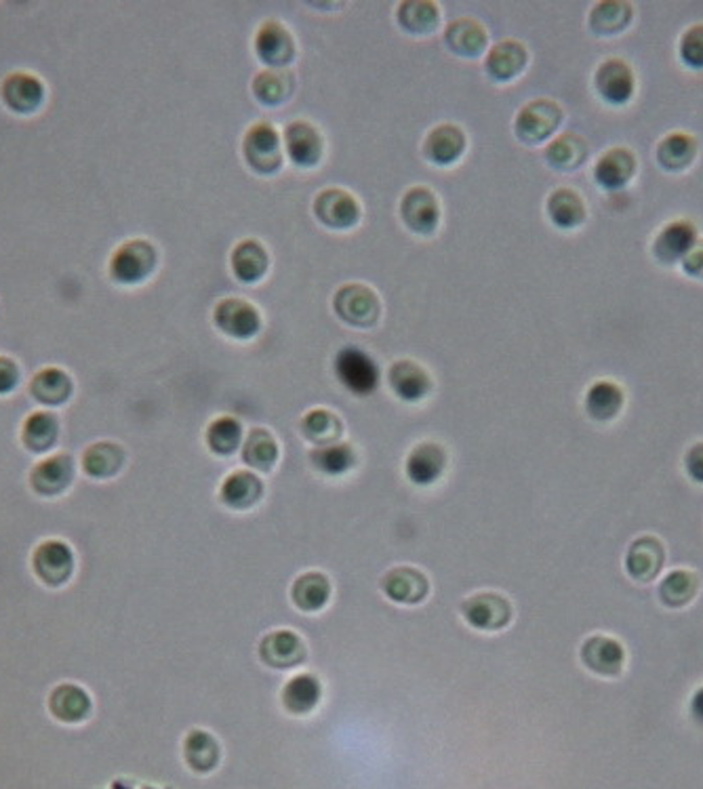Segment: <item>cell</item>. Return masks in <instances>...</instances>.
<instances>
[{
  "label": "cell",
  "mask_w": 703,
  "mask_h": 789,
  "mask_svg": "<svg viewBox=\"0 0 703 789\" xmlns=\"http://www.w3.org/2000/svg\"><path fill=\"white\" fill-rule=\"evenodd\" d=\"M159 255L152 243L135 238L123 243L110 259V276L119 284H139L157 270Z\"/></svg>",
  "instance_id": "cell-7"
},
{
  "label": "cell",
  "mask_w": 703,
  "mask_h": 789,
  "mask_svg": "<svg viewBox=\"0 0 703 789\" xmlns=\"http://www.w3.org/2000/svg\"><path fill=\"white\" fill-rule=\"evenodd\" d=\"M445 45L451 53L459 58H479L486 51L489 32L472 17H459L451 22L445 30Z\"/></svg>",
  "instance_id": "cell-33"
},
{
  "label": "cell",
  "mask_w": 703,
  "mask_h": 789,
  "mask_svg": "<svg viewBox=\"0 0 703 789\" xmlns=\"http://www.w3.org/2000/svg\"><path fill=\"white\" fill-rule=\"evenodd\" d=\"M639 160L630 148H610L594 164V182L607 192L624 189L637 175Z\"/></svg>",
  "instance_id": "cell-27"
},
{
  "label": "cell",
  "mask_w": 703,
  "mask_h": 789,
  "mask_svg": "<svg viewBox=\"0 0 703 789\" xmlns=\"http://www.w3.org/2000/svg\"><path fill=\"white\" fill-rule=\"evenodd\" d=\"M398 26L411 36H428L441 24V7L432 0H405L396 9Z\"/></svg>",
  "instance_id": "cell-44"
},
{
  "label": "cell",
  "mask_w": 703,
  "mask_h": 789,
  "mask_svg": "<svg viewBox=\"0 0 703 789\" xmlns=\"http://www.w3.org/2000/svg\"><path fill=\"white\" fill-rule=\"evenodd\" d=\"M283 148V137L272 123H256L243 137L245 162L259 175H274L281 171L285 160Z\"/></svg>",
  "instance_id": "cell-4"
},
{
  "label": "cell",
  "mask_w": 703,
  "mask_h": 789,
  "mask_svg": "<svg viewBox=\"0 0 703 789\" xmlns=\"http://www.w3.org/2000/svg\"><path fill=\"white\" fill-rule=\"evenodd\" d=\"M594 87L610 106H626L637 94V76L630 63L610 58L594 74Z\"/></svg>",
  "instance_id": "cell-16"
},
{
  "label": "cell",
  "mask_w": 703,
  "mask_h": 789,
  "mask_svg": "<svg viewBox=\"0 0 703 789\" xmlns=\"http://www.w3.org/2000/svg\"><path fill=\"white\" fill-rule=\"evenodd\" d=\"M310 466L322 476H346L358 466V453L350 442H335L310 451Z\"/></svg>",
  "instance_id": "cell-45"
},
{
  "label": "cell",
  "mask_w": 703,
  "mask_h": 789,
  "mask_svg": "<svg viewBox=\"0 0 703 789\" xmlns=\"http://www.w3.org/2000/svg\"><path fill=\"white\" fill-rule=\"evenodd\" d=\"M288 599L297 611L306 615H317L333 600V581L322 570H306L297 575L291 583Z\"/></svg>",
  "instance_id": "cell-18"
},
{
  "label": "cell",
  "mask_w": 703,
  "mask_h": 789,
  "mask_svg": "<svg viewBox=\"0 0 703 789\" xmlns=\"http://www.w3.org/2000/svg\"><path fill=\"white\" fill-rule=\"evenodd\" d=\"M698 243V227L689 220H674L666 223L653 241V255L659 263L674 266L682 259Z\"/></svg>",
  "instance_id": "cell-24"
},
{
  "label": "cell",
  "mask_w": 703,
  "mask_h": 789,
  "mask_svg": "<svg viewBox=\"0 0 703 789\" xmlns=\"http://www.w3.org/2000/svg\"><path fill=\"white\" fill-rule=\"evenodd\" d=\"M74 480V461L65 453H55L40 459L30 472V486L40 497H58L70 489Z\"/></svg>",
  "instance_id": "cell-22"
},
{
  "label": "cell",
  "mask_w": 703,
  "mask_h": 789,
  "mask_svg": "<svg viewBox=\"0 0 703 789\" xmlns=\"http://www.w3.org/2000/svg\"><path fill=\"white\" fill-rule=\"evenodd\" d=\"M545 211L550 221L560 230H576L588 218L583 198L571 188L554 189L547 196Z\"/></svg>",
  "instance_id": "cell-43"
},
{
  "label": "cell",
  "mask_w": 703,
  "mask_h": 789,
  "mask_svg": "<svg viewBox=\"0 0 703 789\" xmlns=\"http://www.w3.org/2000/svg\"><path fill=\"white\" fill-rule=\"evenodd\" d=\"M360 205L348 189L326 188L314 198V215L329 230H350L360 221Z\"/></svg>",
  "instance_id": "cell-15"
},
{
  "label": "cell",
  "mask_w": 703,
  "mask_h": 789,
  "mask_svg": "<svg viewBox=\"0 0 703 789\" xmlns=\"http://www.w3.org/2000/svg\"><path fill=\"white\" fill-rule=\"evenodd\" d=\"M20 383V367L15 360L0 356V396L11 394Z\"/></svg>",
  "instance_id": "cell-49"
},
{
  "label": "cell",
  "mask_w": 703,
  "mask_h": 789,
  "mask_svg": "<svg viewBox=\"0 0 703 789\" xmlns=\"http://www.w3.org/2000/svg\"><path fill=\"white\" fill-rule=\"evenodd\" d=\"M335 378L354 394V396H371L378 392L382 383V373L378 362L360 347H342L335 356Z\"/></svg>",
  "instance_id": "cell-3"
},
{
  "label": "cell",
  "mask_w": 703,
  "mask_h": 789,
  "mask_svg": "<svg viewBox=\"0 0 703 789\" xmlns=\"http://www.w3.org/2000/svg\"><path fill=\"white\" fill-rule=\"evenodd\" d=\"M700 592V577L693 570L676 568L668 572L657 588L659 602L668 608H684L689 606Z\"/></svg>",
  "instance_id": "cell-47"
},
{
  "label": "cell",
  "mask_w": 703,
  "mask_h": 789,
  "mask_svg": "<svg viewBox=\"0 0 703 789\" xmlns=\"http://www.w3.org/2000/svg\"><path fill=\"white\" fill-rule=\"evenodd\" d=\"M695 157H698V141L693 135L682 131H674L670 135H666L655 150L659 167L668 173L687 171L693 164Z\"/></svg>",
  "instance_id": "cell-39"
},
{
  "label": "cell",
  "mask_w": 703,
  "mask_h": 789,
  "mask_svg": "<svg viewBox=\"0 0 703 789\" xmlns=\"http://www.w3.org/2000/svg\"><path fill=\"white\" fill-rule=\"evenodd\" d=\"M254 47L259 62L266 63L268 67H287L297 53L293 34L276 20H268L257 28Z\"/></svg>",
  "instance_id": "cell-14"
},
{
  "label": "cell",
  "mask_w": 703,
  "mask_h": 789,
  "mask_svg": "<svg viewBox=\"0 0 703 789\" xmlns=\"http://www.w3.org/2000/svg\"><path fill=\"white\" fill-rule=\"evenodd\" d=\"M664 565H666V547L657 537H639L628 547L626 570L639 583L655 581Z\"/></svg>",
  "instance_id": "cell-23"
},
{
  "label": "cell",
  "mask_w": 703,
  "mask_h": 789,
  "mask_svg": "<svg viewBox=\"0 0 703 789\" xmlns=\"http://www.w3.org/2000/svg\"><path fill=\"white\" fill-rule=\"evenodd\" d=\"M461 619L472 628V630L482 631V633H495V631H504L510 628L514 621V606L510 599L486 590V592H477L472 596L461 602L459 606Z\"/></svg>",
  "instance_id": "cell-1"
},
{
  "label": "cell",
  "mask_w": 703,
  "mask_h": 789,
  "mask_svg": "<svg viewBox=\"0 0 703 789\" xmlns=\"http://www.w3.org/2000/svg\"><path fill=\"white\" fill-rule=\"evenodd\" d=\"M684 470L689 478L698 484H703V442H695L684 455Z\"/></svg>",
  "instance_id": "cell-50"
},
{
  "label": "cell",
  "mask_w": 703,
  "mask_h": 789,
  "mask_svg": "<svg viewBox=\"0 0 703 789\" xmlns=\"http://www.w3.org/2000/svg\"><path fill=\"white\" fill-rule=\"evenodd\" d=\"M380 590L385 599L398 606H419L430 599L432 583L421 568L398 565L387 568L380 579Z\"/></svg>",
  "instance_id": "cell-8"
},
{
  "label": "cell",
  "mask_w": 703,
  "mask_h": 789,
  "mask_svg": "<svg viewBox=\"0 0 703 789\" xmlns=\"http://www.w3.org/2000/svg\"><path fill=\"white\" fill-rule=\"evenodd\" d=\"M74 552L62 539H49L36 545L33 570L36 579L47 588H62L74 575Z\"/></svg>",
  "instance_id": "cell-9"
},
{
  "label": "cell",
  "mask_w": 703,
  "mask_h": 789,
  "mask_svg": "<svg viewBox=\"0 0 703 789\" xmlns=\"http://www.w3.org/2000/svg\"><path fill=\"white\" fill-rule=\"evenodd\" d=\"M678 58L691 70H703V24H695L680 36Z\"/></svg>",
  "instance_id": "cell-48"
},
{
  "label": "cell",
  "mask_w": 703,
  "mask_h": 789,
  "mask_svg": "<svg viewBox=\"0 0 703 789\" xmlns=\"http://www.w3.org/2000/svg\"><path fill=\"white\" fill-rule=\"evenodd\" d=\"M682 272L687 276L703 281V241H698L695 247L682 259Z\"/></svg>",
  "instance_id": "cell-51"
},
{
  "label": "cell",
  "mask_w": 703,
  "mask_h": 789,
  "mask_svg": "<svg viewBox=\"0 0 703 789\" xmlns=\"http://www.w3.org/2000/svg\"><path fill=\"white\" fill-rule=\"evenodd\" d=\"M251 89L259 103L276 108L287 103L293 97L297 89V78L288 67H266L257 72Z\"/></svg>",
  "instance_id": "cell-35"
},
{
  "label": "cell",
  "mask_w": 703,
  "mask_h": 789,
  "mask_svg": "<svg viewBox=\"0 0 703 789\" xmlns=\"http://www.w3.org/2000/svg\"><path fill=\"white\" fill-rule=\"evenodd\" d=\"M441 200L432 189L416 186L405 192L400 200V218L411 232L421 236L434 234L441 225Z\"/></svg>",
  "instance_id": "cell-11"
},
{
  "label": "cell",
  "mask_w": 703,
  "mask_h": 789,
  "mask_svg": "<svg viewBox=\"0 0 703 789\" xmlns=\"http://www.w3.org/2000/svg\"><path fill=\"white\" fill-rule=\"evenodd\" d=\"M590 157V146L588 141L579 135V133H560L558 137H554L547 148H545V160L552 169L563 171V173H571L577 171L579 167H583V162Z\"/></svg>",
  "instance_id": "cell-37"
},
{
  "label": "cell",
  "mask_w": 703,
  "mask_h": 789,
  "mask_svg": "<svg viewBox=\"0 0 703 789\" xmlns=\"http://www.w3.org/2000/svg\"><path fill=\"white\" fill-rule=\"evenodd\" d=\"M47 705H49L51 716L62 725H81V723L89 720V716L94 712L91 694L74 682L58 685L49 693Z\"/></svg>",
  "instance_id": "cell-25"
},
{
  "label": "cell",
  "mask_w": 703,
  "mask_h": 789,
  "mask_svg": "<svg viewBox=\"0 0 703 789\" xmlns=\"http://www.w3.org/2000/svg\"><path fill=\"white\" fill-rule=\"evenodd\" d=\"M243 464L257 473L274 472L281 461V444L266 428H254L240 446Z\"/></svg>",
  "instance_id": "cell-31"
},
{
  "label": "cell",
  "mask_w": 703,
  "mask_h": 789,
  "mask_svg": "<svg viewBox=\"0 0 703 789\" xmlns=\"http://www.w3.org/2000/svg\"><path fill=\"white\" fill-rule=\"evenodd\" d=\"M283 146L288 160L301 169L317 167L324 155V139L319 128L308 121L288 123L283 135Z\"/></svg>",
  "instance_id": "cell-19"
},
{
  "label": "cell",
  "mask_w": 703,
  "mask_h": 789,
  "mask_svg": "<svg viewBox=\"0 0 703 789\" xmlns=\"http://www.w3.org/2000/svg\"><path fill=\"white\" fill-rule=\"evenodd\" d=\"M257 657L270 669L291 671L308 662V644L301 633L288 628L268 631L257 644Z\"/></svg>",
  "instance_id": "cell-6"
},
{
  "label": "cell",
  "mask_w": 703,
  "mask_h": 789,
  "mask_svg": "<svg viewBox=\"0 0 703 789\" xmlns=\"http://www.w3.org/2000/svg\"><path fill=\"white\" fill-rule=\"evenodd\" d=\"M529 63V51L518 40H502L489 49L484 70L495 83H510L525 72Z\"/></svg>",
  "instance_id": "cell-29"
},
{
  "label": "cell",
  "mask_w": 703,
  "mask_h": 789,
  "mask_svg": "<svg viewBox=\"0 0 703 789\" xmlns=\"http://www.w3.org/2000/svg\"><path fill=\"white\" fill-rule=\"evenodd\" d=\"M230 266L236 281L256 284L263 281L270 270V252L256 238H245L232 249Z\"/></svg>",
  "instance_id": "cell-32"
},
{
  "label": "cell",
  "mask_w": 703,
  "mask_h": 789,
  "mask_svg": "<svg viewBox=\"0 0 703 789\" xmlns=\"http://www.w3.org/2000/svg\"><path fill=\"white\" fill-rule=\"evenodd\" d=\"M125 461H127V453L121 444L99 441L87 446V451L83 453L81 466H83V472L87 473L89 478L108 480V478H114L116 473H121V470L125 468Z\"/></svg>",
  "instance_id": "cell-36"
},
{
  "label": "cell",
  "mask_w": 703,
  "mask_h": 789,
  "mask_svg": "<svg viewBox=\"0 0 703 789\" xmlns=\"http://www.w3.org/2000/svg\"><path fill=\"white\" fill-rule=\"evenodd\" d=\"M245 441L243 423L232 415L215 417L205 430V444L218 457H232Z\"/></svg>",
  "instance_id": "cell-46"
},
{
  "label": "cell",
  "mask_w": 703,
  "mask_h": 789,
  "mask_svg": "<svg viewBox=\"0 0 703 789\" xmlns=\"http://www.w3.org/2000/svg\"><path fill=\"white\" fill-rule=\"evenodd\" d=\"M468 137L464 128L451 123L434 126L423 139V157L439 167H448L464 157Z\"/></svg>",
  "instance_id": "cell-28"
},
{
  "label": "cell",
  "mask_w": 703,
  "mask_h": 789,
  "mask_svg": "<svg viewBox=\"0 0 703 789\" xmlns=\"http://www.w3.org/2000/svg\"><path fill=\"white\" fill-rule=\"evenodd\" d=\"M626 405L624 387L610 379H599L585 392V412L599 423H608L619 417Z\"/></svg>",
  "instance_id": "cell-34"
},
{
  "label": "cell",
  "mask_w": 703,
  "mask_h": 789,
  "mask_svg": "<svg viewBox=\"0 0 703 789\" xmlns=\"http://www.w3.org/2000/svg\"><path fill=\"white\" fill-rule=\"evenodd\" d=\"M299 432L306 441L317 446H329V444H335V442L342 441L344 436V421L337 412H333L331 409H310L304 417H301V423H299Z\"/></svg>",
  "instance_id": "cell-40"
},
{
  "label": "cell",
  "mask_w": 703,
  "mask_h": 789,
  "mask_svg": "<svg viewBox=\"0 0 703 789\" xmlns=\"http://www.w3.org/2000/svg\"><path fill=\"white\" fill-rule=\"evenodd\" d=\"M60 439V421L49 410H34L22 426V444L36 455L49 453Z\"/></svg>",
  "instance_id": "cell-42"
},
{
  "label": "cell",
  "mask_w": 703,
  "mask_h": 789,
  "mask_svg": "<svg viewBox=\"0 0 703 789\" xmlns=\"http://www.w3.org/2000/svg\"><path fill=\"white\" fill-rule=\"evenodd\" d=\"M72 392H74L72 379L58 367L40 369L30 381V394H33L34 400L45 407L64 405L70 400Z\"/></svg>",
  "instance_id": "cell-41"
},
{
  "label": "cell",
  "mask_w": 703,
  "mask_h": 789,
  "mask_svg": "<svg viewBox=\"0 0 703 789\" xmlns=\"http://www.w3.org/2000/svg\"><path fill=\"white\" fill-rule=\"evenodd\" d=\"M689 712H691V718L695 725L703 726V687H700L691 701H689Z\"/></svg>",
  "instance_id": "cell-52"
},
{
  "label": "cell",
  "mask_w": 703,
  "mask_h": 789,
  "mask_svg": "<svg viewBox=\"0 0 703 789\" xmlns=\"http://www.w3.org/2000/svg\"><path fill=\"white\" fill-rule=\"evenodd\" d=\"M322 703V682L319 676L301 671L291 676L281 689V705L293 718L312 716Z\"/></svg>",
  "instance_id": "cell-21"
},
{
  "label": "cell",
  "mask_w": 703,
  "mask_h": 789,
  "mask_svg": "<svg viewBox=\"0 0 703 789\" xmlns=\"http://www.w3.org/2000/svg\"><path fill=\"white\" fill-rule=\"evenodd\" d=\"M0 97L9 110L17 114H30L42 103L45 87L33 74L15 72L2 81Z\"/></svg>",
  "instance_id": "cell-30"
},
{
  "label": "cell",
  "mask_w": 703,
  "mask_h": 789,
  "mask_svg": "<svg viewBox=\"0 0 703 789\" xmlns=\"http://www.w3.org/2000/svg\"><path fill=\"white\" fill-rule=\"evenodd\" d=\"M213 322L225 337L247 342V340H254L259 333L261 315L256 306L247 299L225 297L213 310Z\"/></svg>",
  "instance_id": "cell-10"
},
{
  "label": "cell",
  "mask_w": 703,
  "mask_h": 789,
  "mask_svg": "<svg viewBox=\"0 0 703 789\" xmlns=\"http://www.w3.org/2000/svg\"><path fill=\"white\" fill-rule=\"evenodd\" d=\"M220 502L232 511H249L266 497V484L254 470H234L220 484Z\"/></svg>",
  "instance_id": "cell-20"
},
{
  "label": "cell",
  "mask_w": 703,
  "mask_h": 789,
  "mask_svg": "<svg viewBox=\"0 0 703 789\" xmlns=\"http://www.w3.org/2000/svg\"><path fill=\"white\" fill-rule=\"evenodd\" d=\"M337 318L356 329H371L382 316L380 295L362 283L344 284L333 297Z\"/></svg>",
  "instance_id": "cell-5"
},
{
  "label": "cell",
  "mask_w": 703,
  "mask_h": 789,
  "mask_svg": "<svg viewBox=\"0 0 703 789\" xmlns=\"http://www.w3.org/2000/svg\"><path fill=\"white\" fill-rule=\"evenodd\" d=\"M634 20V9L626 0H603L590 11V30L596 36H617L628 30Z\"/></svg>",
  "instance_id": "cell-38"
},
{
  "label": "cell",
  "mask_w": 703,
  "mask_h": 789,
  "mask_svg": "<svg viewBox=\"0 0 703 789\" xmlns=\"http://www.w3.org/2000/svg\"><path fill=\"white\" fill-rule=\"evenodd\" d=\"M563 108L547 97L531 99L520 108L514 121V133L522 144L540 146L563 125Z\"/></svg>",
  "instance_id": "cell-2"
},
{
  "label": "cell",
  "mask_w": 703,
  "mask_h": 789,
  "mask_svg": "<svg viewBox=\"0 0 703 789\" xmlns=\"http://www.w3.org/2000/svg\"><path fill=\"white\" fill-rule=\"evenodd\" d=\"M448 455L441 442L423 441L416 444L407 459L405 473L416 486H432L447 472Z\"/></svg>",
  "instance_id": "cell-13"
},
{
  "label": "cell",
  "mask_w": 703,
  "mask_h": 789,
  "mask_svg": "<svg viewBox=\"0 0 703 789\" xmlns=\"http://www.w3.org/2000/svg\"><path fill=\"white\" fill-rule=\"evenodd\" d=\"M186 766L196 775H211L222 764V743L207 728H193L182 743Z\"/></svg>",
  "instance_id": "cell-26"
},
{
  "label": "cell",
  "mask_w": 703,
  "mask_h": 789,
  "mask_svg": "<svg viewBox=\"0 0 703 789\" xmlns=\"http://www.w3.org/2000/svg\"><path fill=\"white\" fill-rule=\"evenodd\" d=\"M387 385L396 398L414 405L430 396L434 381H432V375L425 371V367H421L416 360L403 358V360H396L387 369Z\"/></svg>",
  "instance_id": "cell-17"
},
{
  "label": "cell",
  "mask_w": 703,
  "mask_h": 789,
  "mask_svg": "<svg viewBox=\"0 0 703 789\" xmlns=\"http://www.w3.org/2000/svg\"><path fill=\"white\" fill-rule=\"evenodd\" d=\"M579 659L588 671L603 678H615L626 667V649L619 640L594 633L583 640L579 649Z\"/></svg>",
  "instance_id": "cell-12"
}]
</instances>
